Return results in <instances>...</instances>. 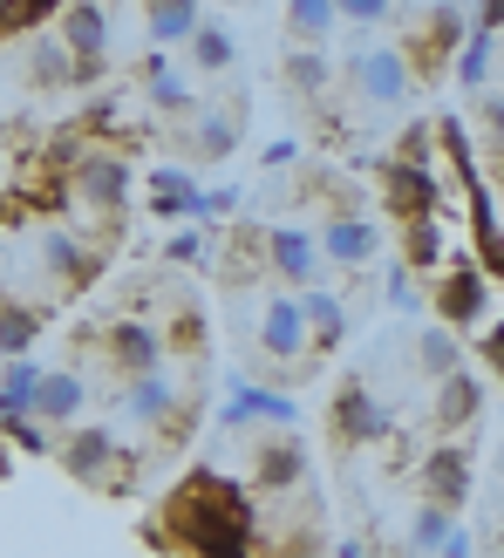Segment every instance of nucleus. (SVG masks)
<instances>
[{
    "instance_id": "nucleus-1",
    "label": "nucleus",
    "mask_w": 504,
    "mask_h": 558,
    "mask_svg": "<svg viewBox=\"0 0 504 558\" xmlns=\"http://www.w3.org/2000/svg\"><path fill=\"white\" fill-rule=\"evenodd\" d=\"M348 75H355V96L375 109H396L409 96V54L403 48H361Z\"/></svg>"
},
{
    "instance_id": "nucleus-2",
    "label": "nucleus",
    "mask_w": 504,
    "mask_h": 558,
    "mask_svg": "<svg viewBox=\"0 0 504 558\" xmlns=\"http://www.w3.org/2000/svg\"><path fill=\"white\" fill-rule=\"evenodd\" d=\"M266 253H273V266H279V279H287V287H314L321 279V266H327V245L314 239V232H300V226H279L273 239H266Z\"/></svg>"
},
{
    "instance_id": "nucleus-3",
    "label": "nucleus",
    "mask_w": 504,
    "mask_h": 558,
    "mask_svg": "<svg viewBox=\"0 0 504 558\" xmlns=\"http://www.w3.org/2000/svg\"><path fill=\"white\" fill-rule=\"evenodd\" d=\"M334 429H341V442H375V436L388 429V409H382L361 381H348L341 396H334Z\"/></svg>"
},
{
    "instance_id": "nucleus-4",
    "label": "nucleus",
    "mask_w": 504,
    "mask_h": 558,
    "mask_svg": "<svg viewBox=\"0 0 504 558\" xmlns=\"http://www.w3.org/2000/svg\"><path fill=\"white\" fill-rule=\"evenodd\" d=\"M260 348H266L273 361H293V354L307 348V314H300V300H293V293L266 300V327H260Z\"/></svg>"
},
{
    "instance_id": "nucleus-5",
    "label": "nucleus",
    "mask_w": 504,
    "mask_h": 558,
    "mask_svg": "<svg viewBox=\"0 0 504 558\" xmlns=\"http://www.w3.org/2000/svg\"><path fill=\"white\" fill-rule=\"evenodd\" d=\"M321 245H327V259H334V266H369L382 239H375V226H369V218L341 211V218H334V226L321 232Z\"/></svg>"
},
{
    "instance_id": "nucleus-6",
    "label": "nucleus",
    "mask_w": 504,
    "mask_h": 558,
    "mask_svg": "<svg viewBox=\"0 0 504 558\" xmlns=\"http://www.w3.org/2000/svg\"><path fill=\"white\" fill-rule=\"evenodd\" d=\"M423 490H430V505H451V511H457V497L470 490V463H464V450H436V457L423 463Z\"/></svg>"
},
{
    "instance_id": "nucleus-7",
    "label": "nucleus",
    "mask_w": 504,
    "mask_h": 558,
    "mask_svg": "<svg viewBox=\"0 0 504 558\" xmlns=\"http://www.w3.org/2000/svg\"><path fill=\"white\" fill-rule=\"evenodd\" d=\"M478 314H484V272L457 266L451 279H443V320H451V327H470Z\"/></svg>"
},
{
    "instance_id": "nucleus-8",
    "label": "nucleus",
    "mask_w": 504,
    "mask_h": 558,
    "mask_svg": "<svg viewBox=\"0 0 504 558\" xmlns=\"http://www.w3.org/2000/svg\"><path fill=\"white\" fill-rule=\"evenodd\" d=\"M300 314H307V327H314V348H341L348 314H341V300H334V293L307 287V293H300Z\"/></svg>"
},
{
    "instance_id": "nucleus-9",
    "label": "nucleus",
    "mask_w": 504,
    "mask_h": 558,
    "mask_svg": "<svg viewBox=\"0 0 504 558\" xmlns=\"http://www.w3.org/2000/svg\"><path fill=\"white\" fill-rule=\"evenodd\" d=\"M75 409H82V381L75 375H41V388H35V423H69Z\"/></svg>"
},
{
    "instance_id": "nucleus-10",
    "label": "nucleus",
    "mask_w": 504,
    "mask_h": 558,
    "mask_svg": "<svg viewBox=\"0 0 504 558\" xmlns=\"http://www.w3.org/2000/svg\"><path fill=\"white\" fill-rule=\"evenodd\" d=\"M151 8V35L157 41H184V35H199V0H144Z\"/></svg>"
},
{
    "instance_id": "nucleus-11",
    "label": "nucleus",
    "mask_w": 504,
    "mask_h": 558,
    "mask_svg": "<svg viewBox=\"0 0 504 558\" xmlns=\"http://www.w3.org/2000/svg\"><path fill=\"white\" fill-rule=\"evenodd\" d=\"M478 409H484V388H478V375H470V368H457L451 381H443V409H436V415L457 429V423H470Z\"/></svg>"
},
{
    "instance_id": "nucleus-12",
    "label": "nucleus",
    "mask_w": 504,
    "mask_h": 558,
    "mask_svg": "<svg viewBox=\"0 0 504 558\" xmlns=\"http://www.w3.org/2000/svg\"><path fill=\"white\" fill-rule=\"evenodd\" d=\"M416 361H423V375L451 381V375L464 368V348H457V333H451V327H430V333H423V348H416Z\"/></svg>"
},
{
    "instance_id": "nucleus-13",
    "label": "nucleus",
    "mask_w": 504,
    "mask_h": 558,
    "mask_svg": "<svg viewBox=\"0 0 504 558\" xmlns=\"http://www.w3.org/2000/svg\"><path fill=\"white\" fill-rule=\"evenodd\" d=\"M491 48H497L491 27H470V41L457 48V82H464V89H484V82H491Z\"/></svg>"
},
{
    "instance_id": "nucleus-14",
    "label": "nucleus",
    "mask_w": 504,
    "mask_h": 558,
    "mask_svg": "<svg viewBox=\"0 0 504 558\" xmlns=\"http://www.w3.org/2000/svg\"><path fill=\"white\" fill-rule=\"evenodd\" d=\"M62 35H69L75 54H103V35H109V27H103V8H96V0H75L69 21H62Z\"/></svg>"
},
{
    "instance_id": "nucleus-15",
    "label": "nucleus",
    "mask_w": 504,
    "mask_h": 558,
    "mask_svg": "<svg viewBox=\"0 0 504 558\" xmlns=\"http://www.w3.org/2000/svg\"><path fill=\"white\" fill-rule=\"evenodd\" d=\"M334 21H341V8H334V0H287V27H293V41H321Z\"/></svg>"
},
{
    "instance_id": "nucleus-16",
    "label": "nucleus",
    "mask_w": 504,
    "mask_h": 558,
    "mask_svg": "<svg viewBox=\"0 0 504 558\" xmlns=\"http://www.w3.org/2000/svg\"><path fill=\"white\" fill-rule=\"evenodd\" d=\"M457 532V518H451V505H423L409 518V551H443V538Z\"/></svg>"
},
{
    "instance_id": "nucleus-17",
    "label": "nucleus",
    "mask_w": 504,
    "mask_h": 558,
    "mask_svg": "<svg viewBox=\"0 0 504 558\" xmlns=\"http://www.w3.org/2000/svg\"><path fill=\"white\" fill-rule=\"evenodd\" d=\"M123 409L144 415V423H164V415H171V381H164V375H136V388H130Z\"/></svg>"
},
{
    "instance_id": "nucleus-18",
    "label": "nucleus",
    "mask_w": 504,
    "mask_h": 558,
    "mask_svg": "<svg viewBox=\"0 0 504 558\" xmlns=\"http://www.w3.org/2000/svg\"><path fill=\"white\" fill-rule=\"evenodd\" d=\"M245 415H266V423H293V402L287 396H279V388H245V396H239V409H232V423H245Z\"/></svg>"
},
{
    "instance_id": "nucleus-19",
    "label": "nucleus",
    "mask_w": 504,
    "mask_h": 558,
    "mask_svg": "<svg viewBox=\"0 0 504 558\" xmlns=\"http://www.w3.org/2000/svg\"><path fill=\"white\" fill-rule=\"evenodd\" d=\"M82 191H89L96 205H123V163L89 157V171H82Z\"/></svg>"
},
{
    "instance_id": "nucleus-20",
    "label": "nucleus",
    "mask_w": 504,
    "mask_h": 558,
    "mask_svg": "<svg viewBox=\"0 0 504 558\" xmlns=\"http://www.w3.org/2000/svg\"><path fill=\"white\" fill-rule=\"evenodd\" d=\"M191 54H199V69H232V54H239V48H232L226 27H212V21H205L199 35H191Z\"/></svg>"
},
{
    "instance_id": "nucleus-21",
    "label": "nucleus",
    "mask_w": 504,
    "mask_h": 558,
    "mask_svg": "<svg viewBox=\"0 0 504 558\" xmlns=\"http://www.w3.org/2000/svg\"><path fill=\"white\" fill-rule=\"evenodd\" d=\"M151 102H157V109H184V102H191V89H184V75L157 62V69H151Z\"/></svg>"
},
{
    "instance_id": "nucleus-22",
    "label": "nucleus",
    "mask_w": 504,
    "mask_h": 558,
    "mask_svg": "<svg viewBox=\"0 0 504 558\" xmlns=\"http://www.w3.org/2000/svg\"><path fill=\"white\" fill-rule=\"evenodd\" d=\"M35 388H41V368H35V361H8V381H0V396H14V402L35 409Z\"/></svg>"
},
{
    "instance_id": "nucleus-23",
    "label": "nucleus",
    "mask_w": 504,
    "mask_h": 558,
    "mask_svg": "<svg viewBox=\"0 0 504 558\" xmlns=\"http://www.w3.org/2000/svg\"><path fill=\"white\" fill-rule=\"evenodd\" d=\"M260 477H266V484H293V477H300V450H293V442H273L266 463H260Z\"/></svg>"
},
{
    "instance_id": "nucleus-24",
    "label": "nucleus",
    "mask_w": 504,
    "mask_h": 558,
    "mask_svg": "<svg viewBox=\"0 0 504 558\" xmlns=\"http://www.w3.org/2000/svg\"><path fill=\"white\" fill-rule=\"evenodd\" d=\"M117 354L130 361V368H136V375H157V341H151V333H136V327H130Z\"/></svg>"
},
{
    "instance_id": "nucleus-25",
    "label": "nucleus",
    "mask_w": 504,
    "mask_h": 558,
    "mask_svg": "<svg viewBox=\"0 0 504 558\" xmlns=\"http://www.w3.org/2000/svg\"><path fill=\"white\" fill-rule=\"evenodd\" d=\"M287 75L300 82V89H307V96H314V89H327V62H321V54H314V48H307V54H293V62H287Z\"/></svg>"
},
{
    "instance_id": "nucleus-26",
    "label": "nucleus",
    "mask_w": 504,
    "mask_h": 558,
    "mask_svg": "<svg viewBox=\"0 0 504 558\" xmlns=\"http://www.w3.org/2000/svg\"><path fill=\"white\" fill-rule=\"evenodd\" d=\"M232 150V117H205V136H199V157H226Z\"/></svg>"
},
{
    "instance_id": "nucleus-27",
    "label": "nucleus",
    "mask_w": 504,
    "mask_h": 558,
    "mask_svg": "<svg viewBox=\"0 0 504 558\" xmlns=\"http://www.w3.org/2000/svg\"><path fill=\"white\" fill-rule=\"evenodd\" d=\"M35 69H41V82H69V54L55 48V41H41L35 48Z\"/></svg>"
},
{
    "instance_id": "nucleus-28",
    "label": "nucleus",
    "mask_w": 504,
    "mask_h": 558,
    "mask_svg": "<svg viewBox=\"0 0 504 558\" xmlns=\"http://www.w3.org/2000/svg\"><path fill=\"white\" fill-rule=\"evenodd\" d=\"M334 8H341V21H388V0H334Z\"/></svg>"
},
{
    "instance_id": "nucleus-29",
    "label": "nucleus",
    "mask_w": 504,
    "mask_h": 558,
    "mask_svg": "<svg viewBox=\"0 0 504 558\" xmlns=\"http://www.w3.org/2000/svg\"><path fill=\"white\" fill-rule=\"evenodd\" d=\"M103 457H109V436H82L75 450H69V463H75V470H96Z\"/></svg>"
},
{
    "instance_id": "nucleus-30",
    "label": "nucleus",
    "mask_w": 504,
    "mask_h": 558,
    "mask_svg": "<svg viewBox=\"0 0 504 558\" xmlns=\"http://www.w3.org/2000/svg\"><path fill=\"white\" fill-rule=\"evenodd\" d=\"M27 348V314H8L0 320V354H21Z\"/></svg>"
},
{
    "instance_id": "nucleus-31",
    "label": "nucleus",
    "mask_w": 504,
    "mask_h": 558,
    "mask_svg": "<svg viewBox=\"0 0 504 558\" xmlns=\"http://www.w3.org/2000/svg\"><path fill=\"white\" fill-rule=\"evenodd\" d=\"M409 259H416V266L436 259V226H416V232H409Z\"/></svg>"
},
{
    "instance_id": "nucleus-32",
    "label": "nucleus",
    "mask_w": 504,
    "mask_h": 558,
    "mask_svg": "<svg viewBox=\"0 0 504 558\" xmlns=\"http://www.w3.org/2000/svg\"><path fill=\"white\" fill-rule=\"evenodd\" d=\"M171 259H205V239H199V232H184V239H171Z\"/></svg>"
},
{
    "instance_id": "nucleus-33",
    "label": "nucleus",
    "mask_w": 504,
    "mask_h": 558,
    "mask_svg": "<svg viewBox=\"0 0 504 558\" xmlns=\"http://www.w3.org/2000/svg\"><path fill=\"white\" fill-rule=\"evenodd\" d=\"M436 558H470V532H464V524H457L451 538H443V551H436Z\"/></svg>"
},
{
    "instance_id": "nucleus-34",
    "label": "nucleus",
    "mask_w": 504,
    "mask_h": 558,
    "mask_svg": "<svg viewBox=\"0 0 504 558\" xmlns=\"http://www.w3.org/2000/svg\"><path fill=\"white\" fill-rule=\"evenodd\" d=\"M388 300H396V306H416V293H409V272H388Z\"/></svg>"
},
{
    "instance_id": "nucleus-35",
    "label": "nucleus",
    "mask_w": 504,
    "mask_h": 558,
    "mask_svg": "<svg viewBox=\"0 0 504 558\" xmlns=\"http://www.w3.org/2000/svg\"><path fill=\"white\" fill-rule=\"evenodd\" d=\"M478 27H491V35H497V27H504V0H484V8H478Z\"/></svg>"
},
{
    "instance_id": "nucleus-36",
    "label": "nucleus",
    "mask_w": 504,
    "mask_h": 558,
    "mask_svg": "<svg viewBox=\"0 0 504 558\" xmlns=\"http://www.w3.org/2000/svg\"><path fill=\"white\" fill-rule=\"evenodd\" d=\"M341 558H369V551H361V545H341Z\"/></svg>"
}]
</instances>
